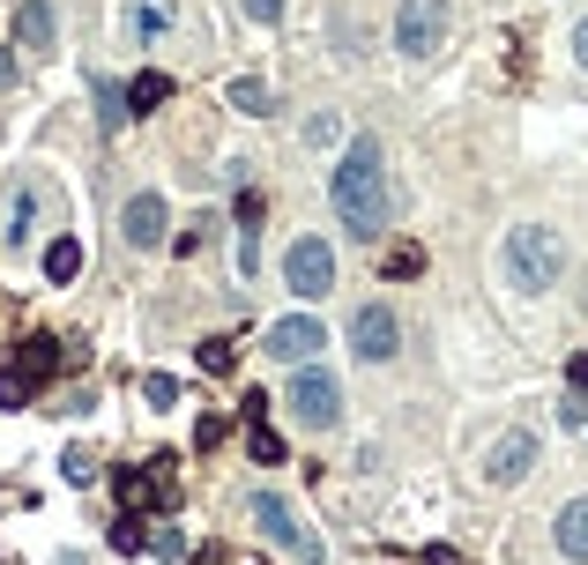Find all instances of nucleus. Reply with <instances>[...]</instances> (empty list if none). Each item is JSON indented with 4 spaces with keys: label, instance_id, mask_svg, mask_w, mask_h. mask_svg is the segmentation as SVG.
<instances>
[{
    "label": "nucleus",
    "instance_id": "obj_1",
    "mask_svg": "<svg viewBox=\"0 0 588 565\" xmlns=\"http://www.w3.org/2000/svg\"><path fill=\"white\" fill-rule=\"evenodd\" d=\"M328 201H336V216L350 223V239H380L395 223V179H388V157L372 134H350L343 164L328 179Z\"/></svg>",
    "mask_w": 588,
    "mask_h": 565
},
{
    "label": "nucleus",
    "instance_id": "obj_2",
    "mask_svg": "<svg viewBox=\"0 0 588 565\" xmlns=\"http://www.w3.org/2000/svg\"><path fill=\"white\" fill-rule=\"evenodd\" d=\"M566 269V239L551 223H515L507 231V283L515 291H551Z\"/></svg>",
    "mask_w": 588,
    "mask_h": 565
},
{
    "label": "nucleus",
    "instance_id": "obj_3",
    "mask_svg": "<svg viewBox=\"0 0 588 565\" xmlns=\"http://www.w3.org/2000/svg\"><path fill=\"white\" fill-rule=\"evenodd\" d=\"M291 424H306V432H328V424L343 417V387H336V372H320V365H306V372H291Z\"/></svg>",
    "mask_w": 588,
    "mask_h": 565
},
{
    "label": "nucleus",
    "instance_id": "obj_4",
    "mask_svg": "<svg viewBox=\"0 0 588 565\" xmlns=\"http://www.w3.org/2000/svg\"><path fill=\"white\" fill-rule=\"evenodd\" d=\"M246 514L261 521V536H269L276 551H291L298 565H320V543H313V528H306V521L291 514V498H276V492H261V498H253V506H246Z\"/></svg>",
    "mask_w": 588,
    "mask_h": 565
},
{
    "label": "nucleus",
    "instance_id": "obj_5",
    "mask_svg": "<svg viewBox=\"0 0 588 565\" xmlns=\"http://www.w3.org/2000/svg\"><path fill=\"white\" fill-rule=\"evenodd\" d=\"M447 23H455L447 0H402V16H395V46L410 52V60H432V52L447 46Z\"/></svg>",
    "mask_w": 588,
    "mask_h": 565
},
{
    "label": "nucleus",
    "instance_id": "obj_6",
    "mask_svg": "<svg viewBox=\"0 0 588 565\" xmlns=\"http://www.w3.org/2000/svg\"><path fill=\"white\" fill-rule=\"evenodd\" d=\"M283 283H291L298 297H328L336 291V246H328V239H291V253H283Z\"/></svg>",
    "mask_w": 588,
    "mask_h": 565
},
{
    "label": "nucleus",
    "instance_id": "obj_7",
    "mask_svg": "<svg viewBox=\"0 0 588 565\" xmlns=\"http://www.w3.org/2000/svg\"><path fill=\"white\" fill-rule=\"evenodd\" d=\"M537 462H544L537 432H529V424H515V432H499V440H491V454H485V484H499V492H507V484H521V476H529Z\"/></svg>",
    "mask_w": 588,
    "mask_h": 565
},
{
    "label": "nucleus",
    "instance_id": "obj_8",
    "mask_svg": "<svg viewBox=\"0 0 588 565\" xmlns=\"http://www.w3.org/2000/svg\"><path fill=\"white\" fill-rule=\"evenodd\" d=\"M46 223H52V186L38 172H23V179H16V201H8V231H0V239H8V246H30Z\"/></svg>",
    "mask_w": 588,
    "mask_h": 565
},
{
    "label": "nucleus",
    "instance_id": "obj_9",
    "mask_svg": "<svg viewBox=\"0 0 588 565\" xmlns=\"http://www.w3.org/2000/svg\"><path fill=\"white\" fill-rule=\"evenodd\" d=\"M112 492H120L127 514H149V506H172L179 484H172V462H157V468H120V476H112Z\"/></svg>",
    "mask_w": 588,
    "mask_h": 565
},
{
    "label": "nucleus",
    "instance_id": "obj_10",
    "mask_svg": "<svg viewBox=\"0 0 588 565\" xmlns=\"http://www.w3.org/2000/svg\"><path fill=\"white\" fill-rule=\"evenodd\" d=\"M320 350H328V327H320L313 313H291L269 327V357H283V365H313Z\"/></svg>",
    "mask_w": 588,
    "mask_h": 565
},
{
    "label": "nucleus",
    "instance_id": "obj_11",
    "mask_svg": "<svg viewBox=\"0 0 588 565\" xmlns=\"http://www.w3.org/2000/svg\"><path fill=\"white\" fill-rule=\"evenodd\" d=\"M350 350H358L366 365H388L395 350H402V327H395L388 305H366V313L350 320Z\"/></svg>",
    "mask_w": 588,
    "mask_h": 565
},
{
    "label": "nucleus",
    "instance_id": "obj_12",
    "mask_svg": "<svg viewBox=\"0 0 588 565\" xmlns=\"http://www.w3.org/2000/svg\"><path fill=\"white\" fill-rule=\"evenodd\" d=\"M120 231H127V246H165V231H172V209H165V194H134L127 201V216H120Z\"/></svg>",
    "mask_w": 588,
    "mask_h": 565
},
{
    "label": "nucleus",
    "instance_id": "obj_13",
    "mask_svg": "<svg viewBox=\"0 0 588 565\" xmlns=\"http://www.w3.org/2000/svg\"><path fill=\"white\" fill-rule=\"evenodd\" d=\"M52 38H60L52 0H16V46L23 52H52Z\"/></svg>",
    "mask_w": 588,
    "mask_h": 565
},
{
    "label": "nucleus",
    "instance_id": "obj_14",
    "mask_svg": "<svg viewBox=\"0 0 588 565\" xmlns=\"http://www.w3.org/2000/svg\"><path fill=\"white\" fill-rule=\"evenodd\" d=\"M551 536H559V551L574 565H588V498H566L559 506V528H551Z\"/></svg>",
    "mask_w": 588,
    "mask_h": 565
},
{
    "label": "nucleus",
    "instance_id": "obj_15",
    "mask_svg": "<svg viewBox=\"0 0 588 565\" xmlns=\"http://www.w3.org/2000/svg\"><path fill=\"white\" fill-rule=\"evenodd\" d=\"M120 98H127V120H134V112H157V104L172 98V74H165V68H142V74L120 90Z\"/></svg>",
    "mask_w": 588,
    "mask_h": 565
},
{
    "label": "nucleus",
    "instance_id": "obj_16",
    "mask_svg": "<svg viewBox=\"0 0 588 565\" xmlns=\"http://www.w3.org/2000/svg\"><path fill=\"white\" fill-rule=\"evenodd\" d=\"M68 365V357H60V350H52V335H23V357H16V372H23L30 387H38V380H46V372H60Z\"/></svg>",
    "mask_w": 588,
    "mask_h": 565
},
{
    "label": "nucleus",
    "instance_id": "obj_17",
    "mask_svg": "<svg viewBox=\"0 0 588 565\" xmlns=\"http://www.w3.org/2000/svg\"><path fill=\"white\" fill-rule=\"evenodd\" d=\"M82 275V239H52L46 246V283H74Z\"/></svg>",
    "mask_w": 588,
    "mask_h": 565
},
{
    "label": "nucleus",
    "instance_id": "obj_18",
    "mask_svg": "<svg viewBox=\"0 0 588 565\" xmlns=\"http://www.w3.org/2000/svg\"><path fill=\"white\" fill-rule=\"evenodd\" d=\"M231 112H246V120H261V112H276L269 82H253V74H239V82H231Z\"/></svg>",
    "mask_w": 588,
    "mask_h": 565
},
{
    "label": "nucleus",
    "instance_id": "obj_19",
    "mask_svg": "<svg viewBox=\"0 0 588 565\" xmlns=\"http://www.w3.org/2000/svg\"><path fill=\"white\" fill-rule=\"evenodd\" d=\"M246 454H253V468H276L283 462V440H276L269 424H246Z\"/></svg>",
    "mask_w": 588,
    "mask_h": 565
},
{
    "label": "nucleus",
    "instance_id": "obj_20",
    "mask_svg": "<svg viewBox=\"0 0 588 565\" xmlns=\"http://www.w3.org/2000/svg\"><path fill=\"white\" fill-rule=\"evenodd\" d=\"M60 476H68L74 492H90V484H98V454H82V446H68V454H60Z\"/></svg>",
    "mask_w": 588,
    "mask_h": 565
},
{
    "label": "nucleus",
    "instance_id": "obj_21",
    "mask_svg": "<svg viewBox=\"0 0 588 565\" xmlns=\"http://www.w3.org/2000/svg\"><path fill=\"white\" fill-rule=\"evenodd\" d=\"M112 551H120V558H134V551H149V528H142V514L112 521Z\"/></svg>",
    "mask_w": 588,
    "mask_h": 565
},
{
    "label": "nucleus",
    "instance_id": "obj_22",
    "mask_svg": "<svg viewBox=\"0 0 588 565\" xmlns=\"http://www.w3.org/2000/svg\"><path fill=\"white\" fill-rule=\"evenodd\" d=\"M231 357H239V343H223V335H209V343H201V372H209V380H223V372H231Z\"/></svg>",
    "mask_w": 588,
    "mask_h": 565
},
{
    "label": "nucleus",
    "instance_id": "obj_23",
    "mask_svg": "<svg viewBox=\"0 0 588 565\" xmlns=\"http://www.w3.org/2000/svg\"><path fill=\"white\" fill-rule=\"evenodd\" d=\"M149 551H157L165 565H179V558H187V536H179L172 521H165V528H149Z\"/></svg>",
    "mask_w": 588,
    "mask_h": 565
},
{
    "label": "nucleus",
    "instance_id": "obj_24",
    "mask_svg": "<svg viewBox=\"0 0 588 565\" xmlns=\"http://www.w3.org/2000/svg\"><path fill=\"white\" fill-rule=\"evenodd\" d=\"M388 275H395V283L425 275V246H395V253H388Z\"/></svg>",
    "mask_w": 588,
    "mask_h": 565
},
{
    "label": "nucleus",
    "instance_id": "obj_25",
    "mask_svg": "<svg viewBox=\"0 0 588 565\" xmlns=\"http://www.w3.org/2000/svg\"><path fill=\"white\" fill-rule=\"evenodd\" d=\"M142 394H149V410H172V402H179V380H172V372H149Z\"/></svg>",
    "mask_w": 588,
    "mask_h": 565
},
{
    "label": "nucleus",
    "instance_id": "obj_26",
    "mask_svg": "<svg viewBox=\"0 0 588 565\" xmlns=\"http://www.w3.org/2000/svg\"><path fill=\"white\" fill-rule=\"evenodd\" d=\"M306 142H313V149L343 142V120H336V112H313V120H306Z\"/></svg>",
    "mask_w": 588,
    "mask_h": 565
},
{
    "label": "nucleus",
    "instance_id": "obj_27",
    "mask_svg": "<svg viewBox=\"0 0 588 565\" xmlns=\"http://www.w3.org/2000/svg\"><path fill=\"white\" fill-rule=\"evenodd\" d=\"M23 402H30V380L8 365V372H0V410H23Z\"/></svg>",
    "mask_w": 588,
    "mask_h": 565
},
{
    "label": "nucleus",
    "instance_id": "obj_28",
    "mask_svg": "<svg viewBox=\"0 0 588 565\" xmlns=\"http://www.w3.org/2000/svg\"><path fill=\"white\" fill-rule=\"evenodd\" d=\"M127 23H134V38H142V46H157V38H165V16H157V8H127Z\"/></svg>",
    "mask_w": 588,
    "mask_h": 565
},
{
    "label": "nucleus",
    "instance_id": "obj_29",
    "mask_svg": "<svg viewBox=\"0 0 588 565\" xmlns=\"http://www.w3.org/2000/svg\"><path fill=\"white\" fill-rule=\"evenodd\" d=\"M269 402H276V394L246 387V394H239V417H246V424H269Z\"/></svg>",
    "mask_w": 588,
    "mask_h": 565
},
{
    "label": "nucleus",
    "instance_id": "obj_30",
    "mask_svg": "<svg viewBox=\"0 0 588 565\" xmlns=\"http://www.w3.org/2000/svg\"><path fill=\"white\" fill-rule=\"evenodd\" d=\"M559 424H566V432H588V394H574V402H559Z\"/></svg>",
    "mask_w": 588,
    "mask_h": 565
},
{
    "label": "nucleus",
    "instance_id": "obj_31",
    "mask_svg": "<svg viewBox=\"0 0 588 565\" xmlns=\"http://www.w3.org/2000/svg\"><path fill=\"white\" fill-rule=\"evenodd\" d=\"M195 446H201V454H209V446H223V417H217V410L195 424Z\"/></svg>",
    "mask_w": 588,
    "mask_h": 565
},
{
    "label": "nucleus",
    "instance_id": "obj_32",
    "mask_svg": "<svg viewBox=\"0 0 588 565\" xmlns=\"http://www.w3.org/2000/svg\"><path fill=\"white\" fill-rule=\"evenodd\" d=\"M566 380H574V394H588V350H574V357H566Z\"/></svg>",
    "mask_w": 588,
    "mask_h": 565
},
{
    "label": "nucleus",
    "instance_id": "obj_33",
    "mask_svg": "<svg viewBox=\"0 0 588 565\" xmlns=\"http://www.w3.org/2000/svg\"><path fill=\"white\" fill-rule=\"evenodd\" d=\"M246 16H253V23H276V16H283V0H246Z\"/></svg>",
    "mask_w": 588,
    "mask_h": 565
},
{
    "label": "nucleus",
    "instance_id": "obj_34",
    "mask_svg": "<svg viewBox=\"0 0 588 565\" xmlns=\"http://www.w3.org/2000/svg\"><path fill=\"white\" fill-rule=\"evenodd\" d=\"M574 60H581V68H588V16H581V23H574Z\"/></svg>",
    "mask_w": 588,
    "mask_h": 565
},
{
    "label": "nucleus",
    "instance_id": "obj_35",
    "mask_svg": "<svg viewBox=\"0 0 588 565\" xmlns=\"http://www.w3.org/2000/svg\"><path fill=\"white\" fill-rule=\"evenodd\" d=\"M425 565H462V558H455L447 543H432V551H425Z\"/></svg>",
    "mask_w": 588,
    "mask_h": 565
},
{
    "label": "nucleus",
    "instance_id": "obj_36",
    "mask_svg": "<svg viewBox=\"0 0 588 565\" xmlns=\"http://www.w3.org/2000/svg\"><path fill=\"white\" fill-rule=\"evenodd\" d=\"M8 82H16V60H8V52H0V90H8Z\"/></svg>",
    "mask_w": 588,
    "mask_h": 565
},
{
    "label": "nucleus",
    "instance_id": "obj_37",
    "mask_svg": "<svg viewBox=\"0 0 588 565\" xmlns=\"http://www.w3.org/2000/svg\"><path fill=\"white\" fill-rule=\"evenodd\" d=\"M52 565H90V558H82V551H60V558H52Z\"/></svg>",
    "mask_w": 588,
    "mask_h": 565
}]
</instances>
